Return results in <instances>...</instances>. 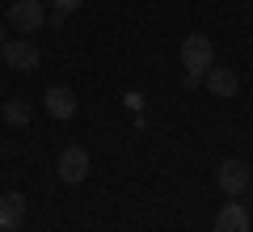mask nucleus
Returning <instances> with one entry per match:
<instances>
[{
  "label": "nucleus",
  "mask_w": 253,
  "mask_h": 232,
  "mask_svg": "<svg viewBox=\"0 0 253 232\" xmlns=\"http://www.w3.org/2000/svg\"><path fill=\"white\" fill-rule=\"evenodd\" d=\"M4 21H9L17 34H34L46 21V9H42V0H13L9 13H4Z\"/></svg>",
  "instance_id": "1"
},
{
  "label": "nucleus",
  "mask_w": 253,
  "mask_h": 232,
  "mask_svg": "<svg viewBox=\"0 0 253 232\" xmlns=\"http://www.w3.org/2000/svg\"><path fill=\"white\" fill-rule=\"evenodd\" d=\"M211 59H215V46H211L207 34H186L181 38V63H186V72H207Z\"/></svg>",
  "instance_id": "2"
},
{
  "label": "nucleus",
  "mask_w": 253,
  "mask_h": 232,
  "mask_svg": "<svg viewBox=\"0 0 253 232\" xmlns=\"http://www.w3.org/2000/svg\"><path fill=\"white\" fill-rule=\"evenodd\" d=\"M249 182H253L249 165H245V161H236V156H232V161H224V165H219V169H215V186L224 190L228 198L245 194V190H249Z\"/></svg>",
  "instance_id": "3"
},
{
  "label": "nucleus",
  "mask_w": 253,
  "mask_h": 232,
  "mask_svg": "<svg viewBox=\"0 0 253 232\" xmlns=\"http://www.w3.org/2000/svg\"><path fill=\"white\" fill-rule=\"evenodd\" d=\"M55 173H59V182H68V186L84 182L89 178V152L84 148H63L59 161H55Z\"/></svg>",
  "instance_id": "4"
},
{
  "label": "nucleus",
  "mask_w": 253,
  "mask_h": 232,
  "mask_svg": "<svg viewBox=\"0 0 253 232\" xmlns=\"http://www.w3.org/2000/svg\"><path fill=\"white\" fill-rule=\"evenodd\" d=\"M0 55H4V63L13 72H34L38 68V46L26 43V38H9V43L0 46Z\"/></svg>",
  "instance_id": "5"
},
{
  "label": "nucleus",
  "mask_w": 253,
  "mask_h": 232,
  "mask_svg": "<svg viewBox=\"0 0 253 232\" xmlns=\"http://www.w3.org/2000/svg\"><path fill=\"white\" fill-rule=\"evenodd\" d=\"M46 114H51V118H72L76 114V93L68 89V85L46 89Z\"/></svg>",
  "instance_id": "6"
},
{
  "label": "nucleus",
  "mask_w": 253,
  "mask_h": 232,
  "mask_svg": "<svg viewBox=\"0 0 253 232\" xmlns=\"http://www.w3.org/2000/svg\"><path fill=\"white\" fill-rule=\"evenodd\" d=\"M21 220H26V198H21L17 190L0 194V228H4V232H13Z\"/></svg>",
  "instance_id": "7"
},
{
  "label": "nucleus",
  "mask_w": 253,
  "mask_h": 232,
  "mask_svg": "<svg viewBox=\"0 0 253 232\" xmlns=\"http://www.w3.org/2000/svg\"><path fill=\"white\" fill-rule=\"evenodd\" d=\"M215 232H249V211L241 203H224L215 215Z\"/></svg>",
  "instance_id": "8"
},
{
  "label": "nucleus",
  "mask_w": 253,
  "mask_h": 232,
  "mask_svg": "<svg viewBox=\"0 0 253 232\" xmlns=\"http://www.w3.org/2000/svg\"><path fill=\"white\" fill-rule=\"evenodd\" d=\"M207 89L215 93V97H236L241 76H236L232 68H207Z\"/></svg>",
  "instance_id": "9"
},
{
  "label": "nucleus",
  "mask_w": 253,
  "mask_h": 232,
  "mask_svg": "<svg viewBox=\"0 0 253 232\" xmlns=\"http://www.w3.org/2000/svg\"><path fill=\"white\" fill-rule=\"evenodd\" d=\"M4 123L26 127V123H30V101H26V97H9V101H4Z\"/></svg>",
  "instance_id": "10"
},
{
  "label": "nucleus",
  "mask_w": 253,
  "mask_h": 232,
  "mask_svg": "<svg viewBox=\"0 0 253 232\" xmlns=\"http://www.w3.org/2000/svg\"><path fill=\"white\" fill-rule=\"evenodd\" d=\"M51 4H55V26H59V21L68 17V13H76V9H81L84 0H51Z\"/></svg>",
  "instance_id": "11"
},
{
  "label": "nucleus",
  "mask_w": 253,
  "mask_h": 232,
  "mask_svg": "<svg viewBox=\"0 0 253 232\" xmlns=\"http://www.w3.org/2000/svg\"><path fill=\"white\" fill-rule=\"evenodd\" d=\"M0 38H4V26H0Z\"/></svg>",
  "instance_id": "12"
},
{
  "label": "nucleus",
  "mask_w": 253,
  "mask_h": 232,
  "mask_svg": "<svg viewBox=\"0 0 253 232\" xmlns=\"http://www.w3.org/2000/svg\"><path fill=\"white\" fill-rule=\"evenodd\" d=\"M0 232H4V228H0Z\"/></svg>",
  "instance_id": "13"
}]
</instances>
